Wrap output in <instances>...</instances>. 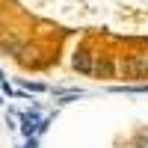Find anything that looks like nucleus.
<instances>
[{
  "label": "nucleus",
  "instance_id": "1",
  "mask_svg": "<svg viewBox=\"0 0 148 148\" xmlns=\"http://www.w3.org/2000/svg\"><path fill=\"white\" fill-rule=\"evenodd\" d=\"M71 62H74V68L80 74H86V77H104V80L116 77V62L104 59L101 53H95L92 47H86V45H80L77 51H74Z\"/></svg>",
  "mask_w": 148,
  "mask_h": 148
},
{
  "label": "nucleus",
  "instance_id": "2",
  "mask_svg": "<svg viewBox=\"0 0 148 148\" xmlns=\"http://www.w3.org/2000/svg\"><path fill=\"white\" fill-rule=\"evenodd\" d=\"M116 74L127 80H142L148 77V53H136V56H125L116 62Z\"/></svg>",
  "mask_w": 148,
  "mask_h": 148
}]
</instances>
